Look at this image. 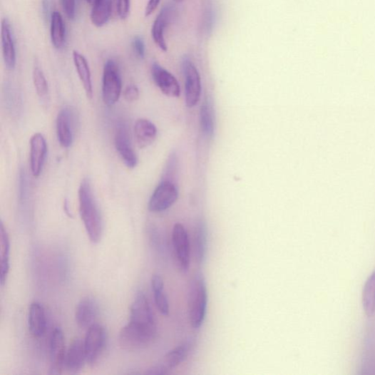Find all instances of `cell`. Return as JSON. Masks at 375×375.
<instances>
[{
  "label": "cell",
  "instance_id": "1",
  "mask_svg": "<svg viewBox=\"0 0 375 375\" xmlns=\"http://www.w3.org/2000/svg\"><path fill=\"white\" fill-rule=\"evenodd\" d=\"M79 212L91 242H99L103 231L101 212L91 182L84 179L78 189Z\"/></svg>",
  "mask_w": 375,
  "mask_h": 375
},
{
  "label": "cell",
  "instance_id": "2",
  "mask_svg": "<svg viewBox=\"0 0 375 375\" xmlns=\"http://www.w3.org/2000/svg\"><path fill=\"white\" fill-rule=\"evenodd\" d=\"M131 328L138 331L151 342L157 334L155 317L145 294L139 291L130 307V321Z\"/></svg>",
  "mask_w": 375,
  "mask_h": 375
},
{
  "label": "cell",
  "instance_id": "3",
  "mask_svg": "<svg viewBox=\"0 0 375 375\" xmlns=\"http://www.w3.org/2000/svg\"><path fill=\"white\" fill-rule=\"evenodd\" d=\"M189 315L194 329H200L204 323L207 307V291L205 277L201 272L195 276L189 292Z\"/></svg>",
  "mask_w": 375,
  "mask_h": 375
},
{
  "label": "cell",
  "instance_id": "4",
  "mask_svg": "<svg viewBox=\"0 0 375 375\" xmlns=\"http://www.w3.org/2000/svg\"><path fill=\"white\" fill-rule=\"evenodd\" d=\"M122 92V78L118 64L107 61L103 67L102 96L106 106H112L119 100Z\"/></svg>",
  "mask_w": 375,
  "mask_h": 375
},
{
  "label": "cell",
  "instance_id": "5",
  "mask_svg": "<svg viewBox=\"0 0 375 375\" xmlns=\"http://www.w3.org/2000/svg\"><path fill=\"white\" fill-rule=\"evenodd\" d=\"M56 125L61 145L64 148H70L78 127V117L76 110L71 106L61 110L57 118Z\"/></svg>",
  "mask_w": 375,
  "mask_h": 375
},
{
  "label": "cell",
  "instance_id": "6",
  "mask_svg": "<svg viewBox=\"0 0 375 375\" xmlns=\"http://www.w3.org/2000/svg\"><path fill=\"white\" fill-rule=\"evenodd\" d=\"M183 70L185 77V103L192 108L200 101L202 91L201 78L195 64L189 59H184Z\"/></svg>",
  "mask_w": 375,
  "mask_h": 375
},
{
  "label": "cell",
  "instance_id": "7",
  "mask_svg": "<svg viewBox=\"0 0 375 375\" xmlns=\"http://www.w3.org/2000/svg\"><path fill=\"white\" fill-rule=\"evenodd\" d=\"M178 199V191L175 185L170 180H163L152 195L148 209L153 212H163L171 207Z\"/></svg>",
  "mask_w": 375,
  "mask_h": 375
},
{
  "label": "cell",
  "instance_id": "8",
  "mask_svg": "<svg viewBox=\"0 0 375 375\" xmlns=\"http://www.w3.org/2000/svg\"><path fill=\"white\" fill-rule=\"evenodd\" d=\"M107 334L103 327L95 324L88 329L84 341L87 362L96 364L103 354L106 345Z\"/></svg>",
  "mask_w": 375,
  "mask_h": 375
},
{
  "label": "cell",
  "instance_id": "9",
  "mask_svg": "<svg viewBox=\"0 0 375 375\" xmlns=\"http://www.w3.org/2000/svg\"><path fill=\"white\" fill-rule=\"evenodd\" d=\"M173 244L180 269L189 272L190 267V243L189 235L181 224H176L173 230Z\"/></svg>",
  "mask_w": 375,
  "mask_h": 375
},
{
  "label": "cell",
  "instance_id": "10",
  "mask_svg": "<svg viewBox=\"0 0 375 375\" xmlns=\"http://www.w3.org/2000/svg\"><path fill=\"white\" fill-rule=\"evenodd\" d=\"M66 345L64 334L61 329L56 328L50 339V374H60L65 365Z\"/></svg>",
  "mask_w": 375,
  "mask_h": 375
},
{
  "label": "cell",
  "instance_id": "11",
  "mask_svg": "<svg viewBox=\"0 0 375 375\" xmlns=\"http://www.w3.org/2000/svg\"><path fill=\"white\" fill-rule=\"evenodd\" d=\"M151 72L154 82L160 91L169 97L180 96V84L174 75L157 63L153 64Z\"/></svg>",
  "mask_w": 375,
  "mask_h": 375
},
{
  "label": "cell",
  "instance_id": "12",
  "mask_svg": "<svg viewBox=\"0 0 375 375\" xmlns=\"http://www.w3.org/2000/svg\"><path fill=\"white\" fill-rule=\"evenodd\" d=\"M115 145L125 166L130 169L136 168L138 158L133 150L127 126L123 123L117 127Z\"/></svg>",
  "mask_w": 375,
  "mask_h": 375
},
{
  "label": "cell",
  "instance_id": "13",
  "mask_svg": "<svg viewBox=\"0 0 375 375\" xmlns=\"http://www.w3.org/2000/svg\"><path fill=\"white\" fill-rule=\"evenodd\" d=\"M175 11L171 6H166L159 13L152 26L151 34L157 46L163 51H168V45L165 37L167 26L174 17Z\"/></svg>",
  "mask_w": 375,
  "mask_h": 375
},
{
  "label": "cell",
  "instance_id": "14",
  "mask_svg": "<svg viewBox=\"0 0 375 375\" xmlns=\"http://www.w3.org/2000/svg\"><path fill=\"white\" fill-rule=\"evenodd\" d=\"M1 41L6 67L14 70L16 65V50L11 25L8 19L2 20Z\"/></svg>",
  "mask_w": 375,
  "mask_h": 375
},
{
  "label": "cell",
  "instance_id": "15",
  "mask_svg": "<svg viewBox=\"0 0 375 375\" xmlns=\"http://www.w3.org/2000/svg\"><path fill=\"white\" fill-rule=\"evenodd\" d=\"M47 153V144L40 133H35L31 139V166L35 177L41 174Z\"/></svg>",
  "mask_w": 375,
  "mask_h": 375
},
{
  "label": "cell",
  "instance_id": "16",
  "mask_svg": "<svg viewBox=\"0 0 375 375\" xmlns=\"http://www.w3.org/2000/svg\"><path fill=\"white\" fill-rule=\"evenodd\" d=\"M98 312V304L93 299L87 297L80 301L75 314L78 327L83 329L91 328L95 324Z\"/></svg>",
  "mask_w": 375,
  "mask_h": 375
},
{
  "label": "cell",
  "instance_id": "17",
  "mask_svg": "<svg viewBox=\"0 0 375 375\" xmlns=\"http://www.w3.org/2000/svg\"><path fill=\"white\" fill-rule=\"evenodd\" d=\"M87 361L84 341L77 339L73 341L66 355L65 366L72 373H77L84 367Z\"/></svg>",
  "mask_w": 375,
  "mask_h": 375
},
{
  "label": "cell",
  "instance_id": "18",
  "mask_svg": "<svg viewBox=\"0 0 375 375\" xmlns=\"http://www.w3.org/2000/svg\"><path fill=\"white\" fill-rule=\"evenodd\" d=\"M10 239L3 223L0 224V283L4 286L10 269Z\"/></svg>",
  "mask_w": 375,
  "mask_h": 375
},
{
  "label": "cell",
  "instance_id": "19",
  "mask_svg": "<svg viewBox=\"0 0 375 375\" xmlns=\"http://www.w3.org/2000/svg\"><path fill=\"white\" fill-rule=\"evenodd\" d=\"M157 128L149 120L141 118L135 125V138L140 148L151 145L157 137Z\"/></svg>",
  "mask_w": 375,
  "mask_h": 375
},
{
  "label": "cell",
  "instance_id": "20",
  "mask_svg": "<svg viewBox=\"0 0 375 375\" xmlns=\"http://www.w3.org/2000/svg\"><path fill=\"white\" fill-rule=\"evenodd\" d=\"M73 60L80 81H81L84 87L87 96L91 98L93 93V83L91 72L88 61L81 53L76 50L73 51Z\"/></svg>",
  "mask_w": 375,
  "mask_h": 375
},
{
  "label": "cell",
  "instance_id": "21",
  "mask_svg": "<svg viewBox=\"0 0 375 375\" xmlns=\"http://www.w3.org/2000/svg\"><path fill=\"white\" fill-rule=\"evenodd\" d=\"M29 326L31 334L36 337H42L46 329L45 309L38 302L31 304L29 314Z\"/></svg>",
  "mask_w": 375,
  "mask_h": 375
},
{
  "label": "cell",
  "instance_id": "22",
  "mask_svg": "<svg viewBox=\"0 0 375 375\" xmlns=\"http://www.w3.org/2000/svg\"><path fill=\"white\" fill-rule=\"evenodd\" d=\"M193 345L194 341L192 339L186 340L167 354L163 362L160 364H163L169 370L176 368L189 356Z\"/></svg>",
  "mask_w": 375,
  "mask_h": 375
},
{
  "label": "cell",
  "instance_id": "23",
  "mask_svg": "<svg viewBox=\"0 0 375 375\" xmlns=\"http://www.w3.org/2000/svg\"><path fill=\"white\" fill-rule=\"evenodd\" d=\"M51 41L55 48H63L66 42V24L61 14L53 11L51 16Z\"/></svg>",
  "mask_w": 375,
  "mask_h": 375
},
{
  "label": "cell",
  "instance_id": "24",
  "mask_svg": "<svg viewBox=\"0 0 375 375\" xmlns=\"http://www.w3.org/2000/svg\"><path fill=\"white\" fill-rule=\"evenodd\" d=\"M151 285L158 310L160 314L168 316L170 312V305L165 292V284L163 278L158 274H154L151 279Z\"/></svg>",
  "mask_w": 375,
  "mask_h": 375
},
{
  "label": "cell",
  "instance_id": "25",
  "mask_svg": "<svg viewBox=\"0 0 375 375\" xmlns=\"http://www.w3.org/2000/svg\"><path fill=\"white\" fill-rule=\"evenodd\" d=\"M113 11V0H101L93 6L91 19L96 28H102L109 21Z\"/></svg>",
  "mask_w": 375,
  "mask_h": 375
},
{
  "label": "cell",
  "instance_id": "26",
  "mask_svg": "<svg viewBox=\"0 0 375 375\" xmlns=\"http://www.w3.org/2000/svg\"><path fill=\"white\" fill-rule=\"evenodd\" d=\"M362 306L366 316L375 313V270L368 277L362 291Z\"/></svg>",
  "mask_w": 375,
  "mask_h": 375
},
{
  "label": "cell",
  "instance_id": "27",
  "mask_svg": "<svg viewBox=\"0 0 375 375\" xmlns=\"http://www.w3.org/2000/svg\"><path fill=\"white\" fill-rule=\"evenodd\" d=\"M200 125L204 135L207 138H212L215 130V115L212 105L208 99H205L201 106Z\"/></svg>",
  "mask_w": 375,
  "mask_h": 375
},
{
  "label": "cell",
  "instance_id": "28",
  "mask_svg": "<svg viewBox=\"0 0 375 375\" xmlns=\"http://www.w3.org/2000/svg\"><path fill=\"white\" fill-rule=\"evenodd\" d=\"M207 230L204 222H198L195 233V255L197 262H203L207 252Z\"/></svg>",
  "mask_w": 375,
  "mask_h": 375
},
{
  "label": "cell",
  "instance_id": "29",
  "mask_svg": "<svg viewBox=\"0 0 375 375\" xmlns=\"http://www.w3.org/2000/svg\"><path fill=\"white\" fill-rule=\"evenodd\" d=\"M33 77L37 94L40 98H46L48 93V86L45 75L39 67H35Z\"/></svg>",
  "mask_w": 375,
  "mask_h": 375
},
{
  "label": "cell",
  "instance_id": "30",
  "mask_svg": "<svg viewBox=\"0 0 375 375\" xmlns=\"http://www.w3.org/2000/svg\"><path fill=\"white\" fill-rule=\"evenodd\" d=\"M61 5L66 16L73 20L76 17V0H61Z\"/></svg>",
  "mask_w": 375,
  "mask_h": 375
},
{
  "label": "cell",
  "instance_id": "31",
  "mask_svg": "<svg viewBox=\"0 0 375 375\" xmlns=\"http://www.w3.org/2000/svg\"><path fill=\"white\" fill-rule=\"evenodd\" d=\"M132 46L137 56L140 59H144L145 57V44L144 40L141 37H136L133 40Z\"/></svg>",
  "mask_w": 375,
  "mask_h": 375
},
{
  "label": "cell",
  "instance_id": "32",
  "mask_svg": "<svg viewBox=\"0 0 375 375\" xmlns=\"http://www.w3.org/2000/svg\"><path fill=\"white\" fill-rule=\"evenodd\" d=\"M130 0H117L118 13L121 19L128 18L130 14Z\"/></svg>",
  "mask_w": 375,
  "mask_h": 375
},
{
  "label": "cell",
  "instance_id": "33",
  "mask_svg": "<svg viewBox=\"0 0 375 375\" xmlns=\"http://www.w3.org/2000/svg\"><path fill=\"white\" fill-rule=\"evenodd\" d=\"M123 96L128 103L135 102L140 97V91L137 86L131 85L125 88Z\"/></svg>",
  "mask_w": 375,
  "mask_h": 375
},
{
  "label": "cell",
  "instance_id": "34",
  "mask_svg": "<svg viewBox=\"0 0 375 375\" xmlns=\"http://www.w3.org/2000/svg\"><path fill=\"white\" fill-rule=\"evenodd\" d=\"M169 369H168L163 364H158L150 368L147 371V374L150 375H164L169 373Z\"/></svg>",
  "mask_w": 375,
  "mask_h": 375
},
{
  "label": "cell",
  "instance_id": "35",
  "mask_svg": "<svg viewBox=\"0 0 375 375\" xmlns=\"http://www.w3.org/2000/svg\"><path fill=\"white\" fill-rule=\"evenodd\" d=\"M160 0H149L148 5L145 11V17H148L152 15L160 4Z\"/></svg>",
  "mask_w": 375,
  "mask_h": 375
},
{
  "label": "cell",
  "instance_id": "36",
  "mask_svg": "<svg viewBox=\"0 0 375 375\" xmlns=\"http://www.w3.org/2000/svg\"><path fill=\"white\" fill-rule=\"evenodd\" d=\"M87 3L92 7L101 1V0H86Z\"/></svg>",
  "mask_w": 375,
  "mask_h": 375
},
{
  "label": "cell",
  "instance_id": "37",
  "mask_svg": "<svg viewBox=\"0 0 375 375\" xmlns=\"http://www.w3.org/2000/svg\"><path fill=\"white\" fill-rule=\"evenodd\" d=\"M174 1L179 4L183 2L184 0H174Z\"/></svg>",
  "mask_w": 375,
  "mask_h": 375
}]
</instances>
